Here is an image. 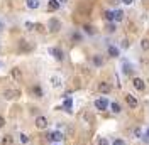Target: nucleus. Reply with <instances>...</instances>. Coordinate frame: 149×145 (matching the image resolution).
<instances>
[{"label":"nucleus","mask_w":149,"mask_h":145,"mask_svg":"<svg viewBox=\"0 0 149 145\" xmlns=\"http://www.w3.org/2000/svg\"><path fill=\"white\" fill-rule=\"evenodd\" d=\"M19 140H20V144L22 145H29L31 144V138H29L27 133H20V135H19Z\"/></svg>","instance_id":"aec40b11"},{"label":"nucleus","mask_w":149,"mask_h":145,"mask_svg":"<svg viewBox=\"0 0 149 145\" xmlns=\"http://www.w3.org/2000/svg\"><path fill=\"white\" fill-rule=\"evenodd\" d=\"M103 17H105V20H109V22H113V10H105L103 12Z\"/></svg>","instance_id":"412c9836"},{"label":"nucleus","mask_w":149,"mask_h":145,"mask_svg":"<svg viewBox=\"0 0 149 145\" xmlns=\"http://www.w3.org/2000/svg\"><path fill=\"white\" fill-rule=\"evenodd\" d=\"M46 138L49 140V142H61L65 137H63L61 132H49V133L46 135Z\"/></svg>","instance_id":"20e7f679"},{"label":"nucleus","mask_w":149,"mask_h":145,"mask_svg":"<svg viewBox=\"0 0 149 145\" xmlns=\"http://www.w3.org/2000/svg\"><path fill=\"white\" fill-rule=\"evenodd\" d=\"M146 137H148V138H149V128H148V130H146Z\"/></svg>","instance_id":"e433bc0d"},{"label":"nucleus","mask_w":149,"mask_h":145,"mask_svg":"<svg viewBox=\"0 0 149 145\" xmlns=\"http://www.w3.org/2000/svg\"><path fill=\"white\" fill-rule=\"evenodd\" d=\"M132 86H134L137 91H144L146 90V84H144V81H142L141 78H134V79H132Z\"/></svg>","instance_id":"0eeeda50"},{"label":"nucleus","mask_w":149,"mask_h":145,"mask_svg":"<svg viewBox=\"0 0 149 145\" xmlns=\"http://www.w3.org/2000/svg\"><path fill=\"white\" fill-rule=\"evenodd\" d=\"M19 49L24 51V52H29V51H32V44H29V41H20L19 42Z\"/></svg>","instance_id":"f8f14e48"},{"label":"nucleus","mask_w":149,"mask_h":145,"mask_svg":"<svg viewBox=\"0 0 149 145\" xmlns=\"http://www.w3.org/2000/svg\"><path fill=\"white\" fill-rule=\"evenodd\" d=\"M51 84H53V88H61V84H63V81H61V78L59 76H51Z\"/></svg>","instance_id":"a211bd4d"},{"label":"nucleus","mask_w":149,"mask_h":145,"mask_svg":"<svg viewBox=\"0 0 149 145\" xmlns=\"http://www.w3.org/2000/svg\"><path fill=\"white\" fill-rule=\"evenodd\" d=\"M98 145H110V144H109V140H107L105 137H100V138H98Z\"/></svg>","instance_id":"cd10ccee"},{"label":"nucleus","mask_w":149,"mask_h":145,"mask_svg":"<svg viewBox=\"0 0 149 145\" xmlns=\"http://www.w3.org/2000/svg\"><path fill=\"white\" fill-rule=\"evenodd\" d=\"M107 30H109V32H115V24L110 22V24H109V27H107Z\"/></svg>","instance_id":"2f4dec72"},{"label":"nucleus","mask_w":149,"mask_h":145,"mask_svg":"<svg viewBox=\"0 0 149 145\" xmlns=\"http://www.w3.org/2000/svg\"><path fill=\"white\" fill-rule=\"evenodd\" d=\"M122 68H124V72H125V74H129V72L132 71V68H130V64L127 63V61H125V63L122 64Z\"/></svg>","instance_id":"b1692460"},{"label":"nucleus","mask_w":149,"mask_h":145,"mask_svg":"<svg viewBox=\"0 0 149 145\" xmlns=\"http://www.w3.org/2000/svg\"><path fill=\"white\" fill-rule=\"evenodd\" d=\"M58 2H59V3L63 5V3H66V2H68V0H58Z\"/></svg>","instance_id":"c9c22d12"},{"label":"nucleus","mask_w":149,"mask_h":145,"mask_svg":"<svg viewBox=\"0 0 149 145\" xmlns=\"http://www.w3.org/2000/svg\"><path fill=\"white\" fill-rule=\"evenodd\" d=\"M47 125H49V122H47V118L46 117H37L36 118V127L39 128V130H44V128H47Z\"/></svg>","instance_id":"39448f33"},{"label":"nucleus","mask_w":149,"mask_h":145,"mask_svg":"<svg viewBox=\"0 0 149 145\" xmlns=\"http://www.w3.org/2000/svg\"><path fill=\"white\" fill-rule=\"evenodd\" d=\"M112 145H125V142H124L122 138H115V140H113V144H112Z\"/></svg>","instance_id":"c756f323"},{"label":"nucleus","mask_w":149,"mask_h":145,"mask_svg":"<svg viewBox=\"0 0 149 145\" xmlns=\"http://www.w3.org/2000/svg\"><path fill=\"white\" fill-rule=\"evenodd\" d=\"M26 5H27V9L36 10V9H39L41 2H39V0H26Z\"/></svg>","instance_id":"2eb2a0df"},{"label":"nucleus","mask_w":149,"mask_h":145,"mask_svg":"<svg viewBox=\"0 0 149 145\" xmlns=\"http://www.w3.org/2000/svg\"><path fill=\"white\" fill-rule=\"evenodd\" d=\"M0 30H3V24L2 22H0Z\"/></svg>","instance_id":"4c0bfd02"},{"label":"nucleus","mask_w":149,"mask_h":145,"mask_svg":"<svg viewBox=\"0 0 149 145\" xmlns=\"http://www.w3.org/2000/svg\"><path fill=\"white\" fill-rule=\"evenodd\" d=\"M10 74H12V78H14L17 83L22 81V71H20L19 68H12V69H10Z\"/></svg>","instance_id":"9d476101"},{"label":"nucleus","mask_w":149,"mask_h":145,"mask_svg":"<svg viewBox=\"0 0 149 145\" xmlns=\"http://www.w3.org/2000/svg\"><path fill=\"white\" fill-rule=\"evenodd\" d=\"M110 110L113 113H120V105L119 103H115V101H112L110 103Z\"/></svg>","instance_id":"4be33fe9"},{"label":"nucleus","mask_w":149,"mask_h":145,"mask_svg":"<svg viewBox=\"0 0 149 145\" xmlns=\"http://www.w3.org/2000/svg\"><path fill=\"white\" fill-rule=\"evenodd\" d=\"M110 90H112V84H110V83L102 81L100 84H98V91H100V93H103V95H109V93H110Z\"/></svg>","instance_id":"6e6552de"},{"label":"nucleus","mask_w":149,"mask_h":145,"mask_svg":"<svg viewBox=\"0 0 149 145\" xmlns=\"http://www.w3.org/2000/svg\"><path fill=\"white\" fill-rule=\"evenodd\" d=\"M3 125H5V120H3L2 115H0V128H3Z\"/></svg>","instance_id":"f704fd0d"},{"label":"nucleus","mask_w":149,"mask_h":145,"mask_svg":"<svg viewBox=\"0 0 149 145\" xmlns=\"http://www.w3.org/2000/svg\"><path fill=\"white\" fill-rule=\"evenodd\" d=\"M85 32H86V34H88V36H93V34H95V32H93V27H90V26H85Z\"/></svg>","instance_id":"bb28decb"},{"label":"nucleus","mask_w":149,"mask_h":145,"mask_svg":"<svg viewBox=\"0 0 149 145\" xmlns=\"http://www.w3.org/2000/svg\"><path fill=\"white\" fill-rule=\"evenodd\" d=\"M2 145H14V137L10 133H5L2 137Z\"/></svg>","instance_id":"dca6fc26"},{"label":"nucleus","mask_w":149,"mask_h":145,"mask_svg":"<svg viewBox=\"0 0 149 145\" xmlns=\"http://www.w3.org/2000/svg\"><path fill=\"white\" fill-rule=\"evenodd\" d=\"M3 96H5V100H17L19 96H20V91L19 90H7L3 93Z\"/></svg>","instance_id":"423d86ee"},{"label":"nucleus","mask_w":149,"mask_h":145,"mask_svg":"<svg viewBox=\"0 0 149 145\" xmlns=\"http://www.w3.org/2000/svg\"><path fill=\"white\" fill-rule=\"evenodd\" d=\"M31 91H32V95H34L36 98H42V95H44V91H42V88H41L39 84L32 86V88H31Z\"/></svg>","instance_id":"ddd939ff"},{"label":"nucleus","mask_w":149,"mask_h":145,"mask_svg":"<svg viewBox=\"0 0 149 145\" xmlns=\"http://www.w3.org/2000/svg\"><path fill=\"white\" fill-rule=\"evenodd\" d=\"M134 135L137 137V138H139V137L142 135V133H141V130H139V128H136V130H134Z\"/></svg>","instance_id":"72a5a7b5"},{"label":"nucleus","mask_w":149,"mask_h":145,"mask_svg":"<svg viewBox=\"0 0 149 145\" xmlns=\"http://www.w3.org/2000/svg\"><path fill=\"white\" fill-rule=\"evenodd\" d=\"M71 108H73V100L68 96V98H65V101H63L61 110H65V111H68V113H71Z\"/></svg>","instance_id":"9b49d317"},{"label":"nucleus","mask_w":149,"mask_h":145,"mask_svg":"<svg viewBox=\"0 0 149 145\" xmlns=\"http://www.w3.org/2000/svg\"><path fill=\"white\" fill-rule=\"evenodd\" d=\"M93 64H95V66H102V64H103V59H102L98 54L93 56Z\"/></svg>","instance_id":"5701e85b"},{"label":"nucleus","mask_w":149,"mask_h":145,"mask_svg":"<svg viewBox=\"0 0 149 145\" xmlns=\"http://www.w3.org/2000/svg\"><path fill=\"white\" fill-rule=\"evenodd\" d=\"M59 7H61V3H59L58 0H49V2H47V9H49V10H53V12L59 10Z\"/></svg>","instance_id":"4468645a"},{"label":"nucleus","mask_w":149,"mask_h":145,"mask_svg":"<svg viewBox=\"0 0 149 145\" xmlns=\"http://www.w3.org/2000/svg\"><path fill=\"white\" fill-rule=\"evenodd\" d=\"M120 2L124 5H132V3H134V0H120Z\"/></svg>","instance_id":"473e14b6"},{"label":"nucleus","mask_w":149,"mask_h":145,"mask_svg":"<svg viewBox=\"0 0 149 145\" xmlns=\"http://www.w3.org/2000/svg\"><path fill=\"white\" fill-rule=\"evenodd\" d=\"M73 41L74 42H78V41H81V34H80V32H73Z\"/></svg>","instance_id":"a878e982"},{"label":"nucleus","mask_w":149,"mask_h":145,"mask_svg":"<svg viewBox=\"0 0 149 145\" xmlns=\"http://www.w3.org/2000/svg\"><path fill=\"white\" fill-rule=\"evenodd\" d=\"M125 101H127V105H129L130 108H137V98L134 96V95H125Z\"/></svg>","instance_id":"1a4fd4ad"},{"label":"nucleus","mask_w":149,"mask_h":145,"mask_svg":"<svg viewBox=\"0 0 149 145\" xmlns=\"http://www.w3.org/2000/svg\"><path fill=\"white\" fill-rule=\"evenodd\" d=\"M49 54L53 56L56 61H63V59H65V56H63V51H61L59 47H49Z\"/></svg>","instance_id":"7ed1b4c3"},{"label":"nucleus","mask_w":149,"mask_h":145,"mask_svg":"<svg viewBox=\"0 0 149 145\" xmlns=\"http://www.w3.org/2000/svg\"><path fill=\"white\" fill-rule=\"evenodd\" d=\"M37 30V32H44V26L42 24H36V27H34Z\"/></svg>","instance_id":"7c9ffc66"},{"label":"nucleus","mask_w":149,"mask_h":145,"mask_svg":"<svg viewBox=\"0 0 149 145\" xmlns=\"http://www.w3.org/2000/svg\"><path fill=\"white\" fill-rule=\"evenodd\" d=\"M53 145H58V144H53Z\"/></svg>","instance_id":"58836bf2"},{"label":"nucleus","mask_w":149,"mask_h":145,"mask_svg":"<svg viewBox=\"0 0 149 145\" xmlns=\"http://www.w3.org/2000/svg\"><path fill=\"white\" fill-rule=\"evenodd\" d=\"M47 29H49V32H58V30L61 29V22L56 17H51L49 22H47Z\"/></svg>","instance_id":"f257e3e1"},{"label":"nucleus","mask_w":149,"mask_h":145,"mask_svg":"<svg viewBox=\"0 0 149 145\" xmlns=\"http://www.w3.org/2000/svg\"><path fill=\"white\" fill-rule=\"evenodd\" d=\"M141 46H142L144 51H149V39H142L141 41Z\"/></svg>","instance_id":"393cba45"},{"label":"nucleus","mask_w":149,"mask_h":145,"mask_svg":"<svg viewBox=\"0 0 149 145\" xmlns=\"http://www.w3.org/2000/svg\"><path fill=\"white\" fill-rule=\"evenodd\" d=\"M107 51H109V56H110V57H119V54H120V52H119V47H115V46H109Z\"/></svg>","instance_id":"6ab92c4d"},{"label":"nucleus","mask_w":149,"mask_h":145,"mask_svg":"<svg viewBox=\"0 0 149 145\" xmlns=\"http://www.w3.org/2000/svg\"><path fill=\"white\" fill-rule=\"evenodd\" d=\"M124 10H113V22H122L124 20Z\"/></svg>","instance_id":"f3484780"},{"label":"nucleus","mask_w":149,"mask_h":145,"mask_svg":"<svg viewBox=\"0 0 149 145\" xmlns=\"http://www.w3.org/2000/svg\"><path fill=\"white\" fill-rule=\"evenodd\" d=\"M110 106V103L107 98H98V100H95V108L100 110V111H105V110Z\"/></svg>","instance_id":"f03ea898"},{"label":"nucleus","mask_w":149,"mask_h":145,"mask_svg":"<svg viewBox=\"0 0 149 145\" xmlns=\"http://www.w3.org/2000/svg\"><path fill=\"white\" fill-rule=\"evenodd\" d=\"M24 26H26V29H27V30H32V29L36 27V24H32V22H26Z\"/></svg>","instance_id":"c85d7f7f"}]
</instances>
